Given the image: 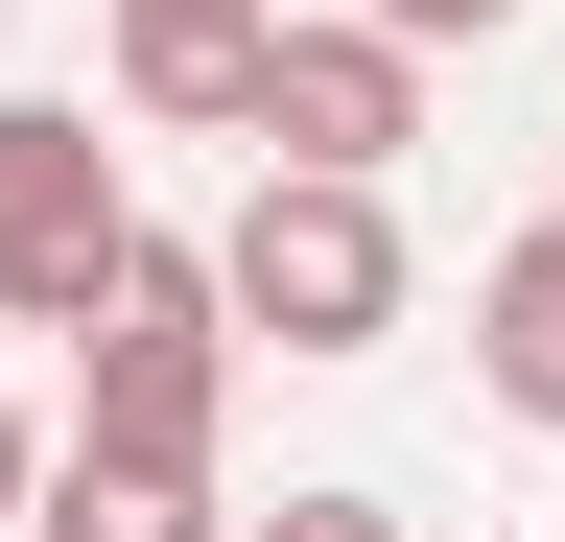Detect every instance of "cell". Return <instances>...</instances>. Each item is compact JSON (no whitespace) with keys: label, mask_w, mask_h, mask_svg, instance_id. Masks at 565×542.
I'll return each mask as SVG.
<instances>
[{"label":"cell","mask_w":565,"mask_h":542,"mask_svg":"<svg viewBox=\"0 0 565 542\" xmlns=\"http://www.w3.org/2000/svg\"><path fill=\"white\" fill-rule=\"evenodd\" d=\"M24 496H47V425H24V401H0V519H24Z\"/></svg>","instance_id":"obj_10"},{"label":"cell","mask_w":565,"mask_h":542,"mask_svg":"<svg viewBox=\"0 0 565 542\" xmlns=\"http://www.w3.org/2000/svg\"><path fill=\"white\" fill-rule=\"evenodd\" d=\"M24 542H236V519H212V471H141V448H47Z\"/></svg>","instance_id":"obj_7"},{"label":"cell","mask_w":565,"mask_h":542,"mask_svg":"<svg viewBox=\"0 0 565 542\" xmlns=\"http://www.w3.org/2000/svg\"><path fill=\"white\" fill-rule=\"evenodd\" d=\"M259 24H282V0H118V118L259 142Z\"/></svg>","instance_id":"obj_5"},{"label":"cell","mask_w":565,"mask_h":542,"mask_svg":"<svg viewBox=\"0 0 565 542\" xmlns=\"http://www.w3.org/2000/svg\"><path fill=\"white\" fill-rule=\"evenodd\" d=\"M471 378H494V425H565V213L471 259Z\"/></svg>","instance_id":"obj_6"},{"label":"cell","mask_w":565,"mask_h":542,"mask_svg":"<svg viewBox=\"0 0 565 542\" xmlns=\"http://www.w3.org/2000/svg\"><path fill=\"white\" fill-rule=\"evenodd\" d=\"M212 425H236V284H212V236H118V284L71 307V448L212 471Z\"/></svg>","instance_id":"obj_1"},{"label":"cell","mask_w":565,"mask_h":542,"mask_svg":"<svg viewBox=\"0 0 565 542\" xmlns=\"http://www.w3.org/2000/svg\"><path fill=\"white\" fill-rule=\"evenodd\" d=\"M212 284H236V354H377L401 330V189L377 166H259Z\"/></svg>","instance_id":"obj_2"},{"label":"cell","mask_w":565,"mask_h":542,"mask_svg":"<svg viewBox=\"0 0 565 542\" xmlns=\"http://www.w3.org/2000/svg\"><path fill=\"white\" fill-rule=\"evenodd\" d=\"M236 542H401V496H282V519H236Z\"/></svg>","instance_id":"obj_8"},{"label":"cell","mask_w":565,"mask_h":542,"mask_svg":"<svg viewBox=\"0 0 565 542\" xmlns=\"http://www.w3.org/2000/svg\"><path fill=\"white\" fill-rule=\"evenodd\" d=\"M377 24H401V47H494L519 0H377Z\"/></svg>","instance_id":"obj_9"},{"label":"cell","mask_w":565,"mask_h":542,"mask_svg":"<svg viewBox=\"0 0 565 542\" xmlns=\"http://www.w3.org/2000/svg\"><path fill=\"white\" fill-rule=\"evenodd\" d=\"M118 236H141V189L95 142V95H0V330H71L118 284Z\"/></svg>","instance_id":"obj_3"},{"label":"cell","mask_w":565,"mask_h":542,"mask_svg":"<svg viewBox=\"0 0 565 542\" xmlns=\"http://www.w3.org/2000/svg\"><path fill=\"white\" fill-rule=\"evenodd\" d=\"M401 142H424V47L353 0V24H259V166H377L401 189Z\"/></svg>","instance_id":"obj_4"}]
</instances>
